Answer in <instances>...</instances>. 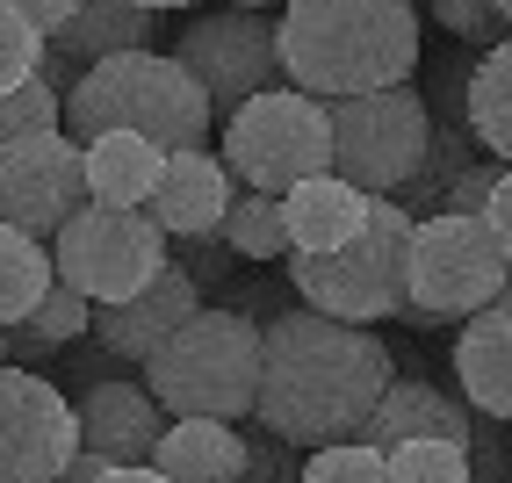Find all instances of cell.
<instances>
[{
	"instance_id": "obj_20",
	"label": "cell",
	"mask_w": 512,
	"mask_h": 483,
	"mask_svg": "<svg viewBox=\"0 0 512 483\" xmlns=\"http://www.w3.org/2000/svg\"><path fill=\"white\" fill-rule=\"evenodd\" d=\"M166 159L174 152H159L138 130H101V137H87V188L109 210H145L166 181Z\"/></svg>"
},
{
	"instance_id": "obj_22",
	"label": "cell",
	"mask_w": 512,
	"mask_h": 483,
	"mask_svg": "<svg viewBox=\"0 0 512 483\" xmlns=\"http://www.w3.org/2000/svg\"><path fill=\"white\" fill-rule=\"evenodd\" d=\"M8 339H15V368H44V361H58V347L94 339V296H80L73 282H58L22 325H8Z\"/></svg>"
},
{
	"instance_id": "obj_12",
	"label": "cell",
	"mask_w": 512,
	"mask_h": 483,
	"mask_svg": "<svg viewBox=\"0 0 512 483\" xmlns=\"http://www.w3.org/2000/svg\"><path fill=\"white\" fill-rule=\"evenodd\" d=\"M80 455V411L44 368H0V483H58Z\"/></svg>"
},
{
	"instance_id": "obj_23",
	"label": "cell",
	"mask_w": 512,
	"mask_h": 483,
	"mask_svg": "<svg viewBox=\"0 0 512 483\" xmlns=\"http://www.w3.org/2000/svg\"><path fill=\"white\" fill-rule=\"evenodd\" d=\"M51 289H58L51 238L22 231V224H0V325H22Z\"/></svg>"
},
{
	"instance_id": "obj_14",
	"label": "cell",
	"mask_w": 512,
	"mask_h": 483,
	"mask_svg": "<svg viewBox=\"0 0 512 483\" xmlns=\"http://www.w3.org/2000/svg\"><path fill=\"white\" fill-rule=\"evenodd\" d=\"M80 411V447L116 469H138L159 455V433H166V404L145 390V383H123V375H101L73 397Z\"/></svg>"
},
{
	"instance_id": "obj_25",
	"label": "cell",
	"mask_w": 512,
	"mask_h": 483,
	"mask_svg": "<svg viewBox=\"0 0 512 483\" xmlns=\"http://www.w3.org/2000/svg\"><path fill=\"white\" fill-rule=\"evenodd\" d=\"M224 246H231L238 260H289L282 195H267V188H238V202L224 210Z\"/></svg>"
},
{
	"instance_id": "obj_30",
	"label": "cell",
	"mask_w": 512,
	"mask_h": 483,
	"mask_svg": "<svg viewBox=\"0 0 512 483\" xmlns=\"http://www.w3.org/2000/svg\"><path fill=\"white\" fill-rule=\"evenodd\" d=\"M296 483H390V455H383V447H368V440H339V447L303 455Z\"/></svg>"
},
{
	"instance_id": "obj_43",
	"label": "cell",
	"mask_w": 512,
	"mask_h": 483,
	"mask_svg": "<svg viewBox=\"0 0 512 483\" xmlns=\"http://www.w3.org/2000/svg\"><path fill=\"white\" fill-rule=\"evenodd\" d=\"M498 15H505V29H512V0H498Z\"/></svg>"
},
{
	"instance_id": "obj_34",
	"label": "cell",
	"mask_w": 512,
	"mask_h": 483,
	"mask_svg": "<svg viewBox=\"0 0 512 483\" xmlns=\"http://www.w3.org/2000/svg\"><path fill=\"white\" fill-rule=\"evenodd\" d=\"M246 440H253V476H260V483H296V476H303V462H296L303 447H289L282 433L260 426V433H246Z\"/></svg>"
},
{
	"instance_id": "obj_39",
	"label": "cell",
	"mask_w": 512,
	"mask_h": 483,
	"mask_svg": "<svg viewBox=\"0 0 512 483\" xmlns=\"http://www.w3.org/2000/svg\"><path fill=\"white\" fill-rule=\"evenodd\" d=\"M101 483H174V476H166V469H152V462H138V469H109Z\"/></svg>"
},
{
	"instance_id": "obj_35",
	"label": "cell",
	"mask_w": 512,
	"mask_h": 483,
	"mask_svg": "<svg viewBox=\"0 0 512 483\" xmlns=\"http://www.w3.org/2000/svg\"><path fill=\"white\" fill-rule=\"evenodd\" d=\"M15 8H22L29 22H37L44 37H65V22L80 15V0H15Z\"/></svg>"
},
{
	"instance_id": "obj_21",
	"label": "cell",
	"mask_w": 512,
	"mask_h": 483,
	"mask_svg": "<svg viewBox=\"0 0 512 483\" xmlns=\"http://www.w3.org/2000/svg\"><path fill=\"white\" fill-rule=\"evenodd\" d=\"M51 51L80 65H101L116 51H152V8H138V0H80V15L65 22V37H51Z\"/></svg>"
},
{
	"instance_id": "obj_26",
	"label": "cell",
	"mask_w": 512,
	"mask_h": 483,
	"mask_svg": "<svg viewBox=\"0 0 512 483\" xmlns=\"http://www.w3.org/2000/svg\"><path fill=\"white\" fill-rule=\"evenodd\" d=\"M469 145H476L469 116H448V123H433V152H426V166H419V181H412V188L397 195L404 210H412V217H433V210H440V195H448V181H455L462 166L476 159Z\"/></svg>"
},
{
	"instance_id": "obj_44",
	"label": "cell",
	"mask_w": 512,
	"mask_h": 483,
	"mask_svg": "<svg viewBox=\"0 0 512 483\" xmlns=\"http://www.w3.org/2000/svg\"><path fill=\"white\" fill-rule=\"evenodd\" d=\"M498 303H512V274H505V296H498Z\"/></svg>"
},
{
	"instance_id": "obj_11",
	"label": "cell",
	"mask_w": 512,
	"mask_h": 483,
	"mask_svg": "<svg viewBox=\"0 0 512 483\" xmlns=\"http://www.w3.org/2000/svg\"><path fill=\"white\" fill-rule=\"evenodd\" d=\"M94 202L87 188V145L73 130H37L0 145V224H22L37 238H58Z\"/></svg>"
},
{
	"instance_id": "obj_41",
	"label": "cell",
	"mask_w": 512,
	"mask_h": 483,
	"mask_svg": "<svg viewBox=\"0 0 512 483\" xmlns=\"http://www.w3.org/2000/svg\"><path fill=\"white\" fill-rule=\"evenodd\" d=\"M224 8H260L267 15V8H289V0H224Z\"/></svg>"
},
{
	"instance_id": "obj_38",
	"label": "cell",
	"mask_w": 512,
	"mask_h": 483,
	"mask_svg": "<svg viewBox=\"0 0 512 483\" xmlns=\"http://www.w3.org/2000/svg\"><path fill=\"white\" fill-rule=\"evenodd\" d=\"M109 469H116V462H101V455H87V447H80V455L65 462V476H58V483H101Z\"/></svg>"
},
{
	"instance_id": "obj_33",
	"label": "cell",
	"mask_w": 512,
	"mask_h": 483,
	"mask_svg": "<svg viewBox=\"0 0 512 483\" xmlns=\"http://www.w3.org/2000/svg\"><path fill=\"white\" fill-rule=\"evenodd\" d=\"M174 253H188L181 267L195 274V282H202V289H217V282H224V274H231V260H238V253L224 246V231H202V238H181V246H174Z\"/></svg>"
},
{
	"instance_id": "obj_3",
	"label": "cell",
	"mask_w": 512,
	"mask_h": 483,
	"mask_svg": "<svg viewBox=\"0 0 512 483\" xmlns=\"http://www.w3.org/2000/svg\"><path fill=\"white\" fill-rule=\"evenodd\" d=\"M65 130L80 145L101 130H138L159 152H210L217 101L174 51H116L87 65V80L65 94Z\"/></svg>"
},
{
	"instance_id": "obj_24",
	"label": "cell",
	"mask_w": 512,
	"mask_h": 483,
	"mask_svg": "<svg viewBox=\"0 0 512 483\" xmlns=\"http://www.w3.org/2000/svg\"><path fill=\"white\" fill-rule=\"evenodd\" d=\"M469 130L498 166H512V37L469 65Z\"/></svg>"
},
{
	"instance_id": "obj_45",
	"label": "cell",
	"mask_w": 512,
	"mask_h": 483,
	"mask_svg": "<svg viewBox=\"0 0 512 483\" xmlns=\"http://www.w3.org/2000/svg\"><path fill=\"white\" fill-rule=\"evenodd\" d=\"M238 483H260V476H238Z\"/></svg>"
},
{
	"instance_id": "obj_36",
	"label": "cell",
	"mask_w": 512,
	"mask_h": 483,
	"mask_svg": "<svg viewBox=\"0 0 512 483\" xmlns=\"http://www.w3.org/2000/svg\"><path fill=\"white\" fill-rule=\"evenodd\" d=\"M484 224L498 231V246H505V260H512V166L498 174V188H491V210H484Z\"/></svg>"
},
{
	"instance_id": "obj_37",
	"label": "cell",
	"mask_w": 512,
	"mask_h": 483,
	"mask_svg": "<svg viewBox=\"0 0 512 483\" xmlns=\"http://www.w3.org/2000/svg\"><path fill=\"white\" fill-rule=\"evenodd\" d=\"M44 80H51L58 94H73V87L87 80V65H80V58H65V51H44Z\"/></svg>"
},
{
	"instance_id": "obj_7",
	"label": "cell",
	"mask_w": 512,
	"mask_h": 483,
	"mask_svg": "<svg viewBox=\"0 0 512 483\" xmlns=\"http://www.w3.org/2000/svg\"><path fill=\"white\" fill-rule=\"evenodd\" d=\"M505 246L484 217H419L412 231V325H469L476 310H491L505 296Z\"/></svg>"
},
{
	"instance_id": "obj_28",
	"label": "cell",
	"mask_w": 512,
	"mask_h": 483,
	"mask_svg": "<svg viewBox=\"0 0 512 483\" xmlns=\"http://www.w3.org/2000/svg\"><path fill=\"white\" fill-rule=\"evenodd\" d=\"M37 130H65V94L37 73L0 94V145H15V137H37Z\"/></svg>"
},
{
	"instance_id": "obj_31",
	"label": "cell",
	"mask_w": 512,
	"mask_h": 483,
	"mask_svg": "<svg viewBox=\"0 0 512 483\" xmlns=\"http://www.w3.org/2000/svg\"><path fill=\"white\" fill-rule=\"evenodd\" d=\"M426 15L448 29V37H462V44H498V37H512L505 29V15H498V0H426Z\"/></svg>"
},
{
	"instance_id": "obj_10",
	"label": "cell",
	"mask_w": 512,
	"mask_h": 483,
	"mask_svg": "<svg viewBox=\"0 0 512 483\" xmlns=\"http://www.w3.org/2000/svg\"><path fill=\"white\" fill-rule=\"evenodd\" d=\"M174 58L188 65L202 87H210L217 116L246 109L253 94H267V87H282V80H289V73H282V15L224 8V0H217L210 15H195V22L181 29Z\"/></svg>"
},
{
	"instance_id": "obj_4",
	"label": "cell",
	"mask_w": 512,
	"mask_h": 483,
	"mask_svg": "<svg viewBox=\"0 0 512 483\" xmlns=\"http://www.w3.org/2000/svg\"><path fill=\"white\" fill-rule=\"evenodd\" d=\"M267 368V325L246 310L202 303L195 318L145 361V390L166 404V419H253Z\"/></svg>"
},
{
	"instance_id": "obj_29",
	"label": "cell",
	"mask_w": 512,
	"mask_h": 483,
	"mask_svg": "<svg viewBox=\"0 0 512 483\" xmlns=\"http://www.w3.org/2000/svg\"><path fill=\"white\" fill-rule=\"evenodd\" d=\"M44 51H51V37L15 8V0H0V94L22 87V80H37L44 73Z\"/></svg>"
},
{
	"instance_id": "obj_40",
	"label": "cell",
	"mask_w": 512,
	"mask_h": 483,
	"mask_svg": "<svg viewBox=\"0 0 512 483\" xmlns=\"http://www.w3.org/2000/svg\"><path fill=\"white\" fill-rule=\"evenodd\" d=\"M138 8H152V15H166V8H202V0H138Z\"/></svg>"
},
{
	"instance_id": "obj_18",
	"label": "cell",
	"mask_w": 512,
	"mask_h": 483,
	"mask_svg": "<svg viewBox=\"0 0 512 483\" xmlns=\"http://www.w3.org/2000/svg\"><path fill=\"white\" fill-rule=\"evenodd\" d=\"M455 383L484 419L512 426V303H491L455 332Z\"/></svg>"
},
{
	"instance_id": "obj_2",
	"label": "cell",
	"mask_w": 512,
	"mask_h": 483,
	"mask_svg": "<svg viewBox=\"0 0 512 483\" xmlns=\"http://www.w3.org/2000/svg\"><path fill=\"white\" fill-rule=\"evenodd\" d=\"M282 73L318 101L404 87L419 73V8L412 0H289Z\"/></svg>"
},
{
	"instance_id": "obj_16",
	"label": "cell",
	"mask_w": 512,
	"mask_h": 483,
	"mask_svg": "<svg viewBox=\"0 0 512 483\" xmlns=\"http://www.w3.org/2000/svg\"><path fill=\"white\" fill-rule=\"evenodd\" d=\"M361 440L368 447H390L397 440H476V404L469 397H455V390H440V383H426V375H397V383L383 390V404H375V419L361 426Z\"/></svg>"
},
{
	"instance_id": "obj_1",
	"label": "cell",
	"mask_w": 512,
	"mask_h": 483,
	"mask_svg": "<svg viewBox=\"0 0 512 483\" xmlns=\"http://www.w3.org/2000/svg\"><path fill=\"white\" fill-rule=\"evenodd\" d=\"M390 383H397V361L368 325L289 303L282 318H267V368H260L253 419L303 455H318V447L361 440Z\"/></svg>"
},
{
	"instance_id": "obj_19",
	"label": "cell",
	"mask_w": 512,
	"mask_h": 483,
	"mask_svg": "<svg viewBox=\"0 0 512 483\" xmlns=\"http://www.w3.org/2000/svg\"><path fill=\"white\" fill-rule=\"evenodd\" d=\"M152 469H166L174 483H238L253 476V440L231 419H174L159 433Z\"/></svg>"
},
{
	"instance_id": "obj_42",
	"label": "cell",
	"mask_w": 512,
	"mask_h": 483,
	"mask_svg": "<svg viewBox=\"0 0 512 483\" xmlns=\"http://www.w3.org/2000/svg\"><path fill=\"white\" fill-rule=\"evenodd\" d=\"M0 368H15V339H8V325H0Z\"/></svg>"
},
{
	"instance_id": "obj_5",
	"label": "cell",
	"mask_w": 512,
	"mask_h": 483,
	"mask_svg": "<svg viewBox=\"0 0 512 483\" xmlns=\"http://www.w3.org/2000/svg\"><path fill=\"white\" fill-rule=\"evenodd\" d=\"M412 231H419V217L397 195H375V217L354 246L282 260L296 303L325 310V318H347V325L404 318V303H412Z\"/></svg>"
},
{
	"instance_id": "obj_15",
	"label": "cell",
	"mask_w": 512,
	"mask_h": 483,
	"mask_svg": "<svg viewBox=\"0 0 512 483\" xmlns=\"http://www.w3.org/2000/svg\"><path fill=\"white\" fill-rule=\"evenodd\" d=\"M238 188H246V181H238L217 152H174L159 195L145 202V217L166 238H202V231H224V210L238 202Z\"/></svg>"
},
{
	"instance_id": "obj_32",
	"label": "cell",
	"mask_w": 512,
	"mask_h": 483,
	"mask_svg": "<svg viewBox=\"0 0 512 483\" xmlns=\"http://www.w3.org/2000/svg\"><path fill=\"white\" fill-rule=\"evenodd\" d=\"M498 174H505L498 159H469L462 174L448 181V195H440V210H448V217H484V210H491V188H498ZM440 210H433V217H440Z\"/></svg>"
},
{
	"instance_id": "obj_8",
	"label": "cell",
	"mask_w": 512,
	"mask_h": 483,
	"mask_svg": "<svg viewBox=\"0 0 512 483\" xmlns=\"http://www.w3.org/2000/svg\"><path fill=\"white\" fill-rule=\"evenodd\" d=\"M426 152H433V109L412 80L332 101V174H347L354 188L404 195L419 181Z\"/></svg>"
},
{
	"instance_id": "obj_6",
	"label": "cell",
	"mask_w": 512,
	"mask_h": 483,
	"mask_svg": "<svg viewBox=\"0 0 512 483\" xmlns=\"http://www.w3.org/2000/svg\"><path fill=\"white\" fill-rule=\"evenodd\" d=\"M224 166L246 188L289 195L303 181L332 174V101L303 94V87H267L246 109L224 116Z\"/></svg>"
},
{
	"instance_id": "obj_17",
	"label": "cell",
	"mask_w": 512,
	"mask_h": 483,
	"mask_svg": "<svg viewBox=\"0 0 512 483\" xmlns=\"http://www.w3.org/2000/svg\"><path fill=\"white\" fill-rule=\"evenodd\" d=\"M375 217V195L354 188L347 174H318L282 195V224H289V253H339L354 246Z\"/></svg>"
},
{
	"instance_id": "obj_9",
	"label": "cell",
	"mask_w": 512,
	"mask_h": 483,
	"mask_svg": "<svg viewBox=\"0 0 512 483\" xmlns=\"http://www.w3.org/2000/svg\"><path fill=\"white\" fill-rule=\"evenodd\" d=\"M51 260H58V282H73L94 303H130L138 289H152L174 246L145 210H109V202H87V210L51 238Z\"/></svg>"
},
{
	"instance_id": "obj_27",
	"label": "cell",
	"mask_w": 512,
	"mask_h": 483,
	"mask_svg": "<svg viewBox=\"0 0 512 483\" xmlns=\"http://www.w3.org/2000/svg\"><path fill=\"white\" fill-rule=\"evenodd\" d=\"M390 483H476V462L462 440H397Z\"/></svg>"
},
{
	"instance_id": "obj_13",
	"label": "cell",
	"mask_w": 512,
	"mask_h": 483,
	"mask_svg": "<svg viewBox=\"0 0 512 483\" xmlns=\"http://www.w3.org/2000/svg\"><path fill=\"white\" fill-rule=\"evenodd\" d=\"M195 310H202V282L181 260H166V274L152 289H138L130 303H94V347H109L116 361L145 368V361H159V347L195 318Z\"/></svg>"
}]
</instances>
